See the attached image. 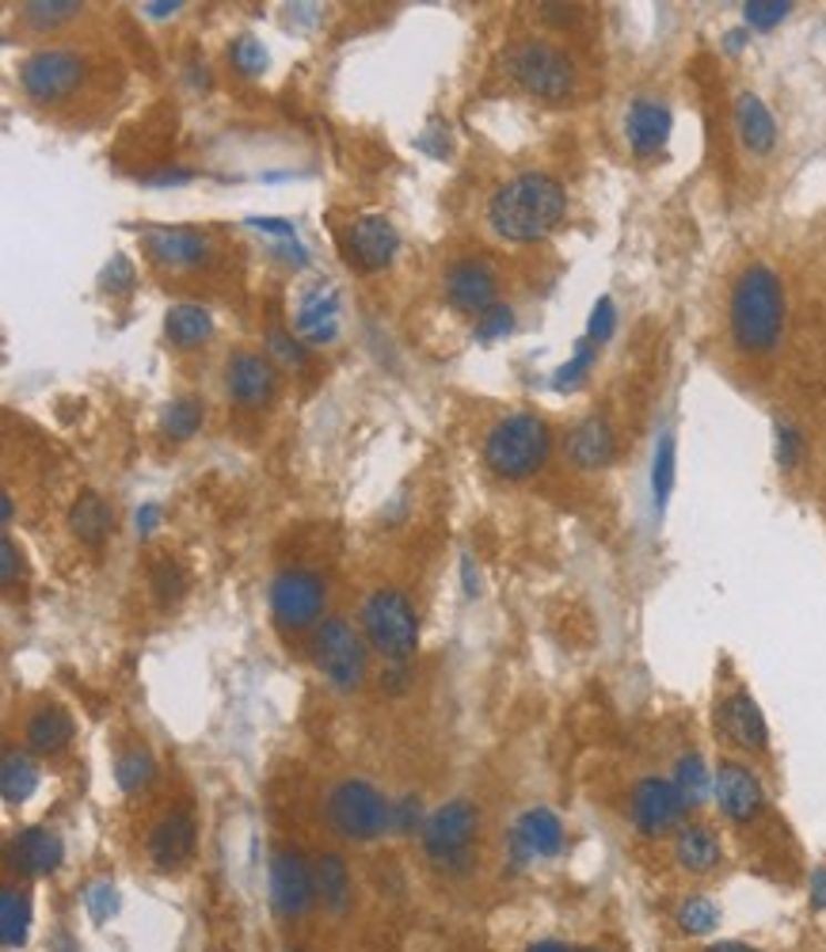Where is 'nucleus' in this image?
Returning a JSON list of instances; mask_svg holds the SVG:
<instances>
[{
    "instance_id": "f257e3e1",
    "label": "nucleus",
    "mask_w": 826,
    "mask_h": 952,
    "mask_svg": "<svg viewBox=\"0 0 826 952\" xmlns=\"http://www.w3.org/2000/svg\"><path fill=\"white\" fill-rule=\"evenodd\" d=\"M568 187L549 172H518L488 198V225L507 244H538L564 225Z\"/></svg>"
},
{
    "instance_id": "f03ea898",
    "label": "nucleus",
    "mask_w": 826,
    "mask_h": 952,
    "mask_svg": "<svg viewBox=\"0 0 826 952\" xmlns=\"http://www.w3.org/2000/svg\"><path fill=\"white\" fill-rule=\"evenodd\" d=\"M727 325L743 355L766 358L785 336V283L769 264H746L732 286Z\"/></svg>"
},
{
    "instance_id": "7ed1b4c3",
    "label": "nucleus",
    "mask_w": 826,
    "mask_h": 952,
    "mask_svg": "<svg viewBox=\"0 0 826 952\" xmlns=\"http://www.w3.org/2000/svg\"><path fill=\"white\" fill-rule=\"evenodd\" d=\"M549 453H552V431L533 412L503 416L485 434V465L503 480H526L541 473Z\"/></svg>"
},
{
    "instance_id": "20e7f679",
    "label": "nucleus",
    "mask_w": 826,
    "mask_h": 952,
    "mask_svg": "<svg viewBox=\"0 0 826 952\" xmlns=\"http://www.w3.org/2000/svg\"><path fill=\"white\" fill-rule=\"evenodd\" d=\"M507 76L541 103H568L579 92V65L552 39H518L507 50Z\"/></svg>"
},
{
    "instance_id": "39448f33",
    "label": "nucleus",
    "mask_w": 826,
    "mask_h": 952,
    "mask_svg": "<svg viewBox=\"0 0 826 952\" xmlns=\"http://www.w3.org/2000/svg\"><path fill=\"white\" fill-rule=\"evenodd\" d=\"M324 819L343 842L366 846L381 835H392V800L374 781L347 777V781L332 785L324 797Z\"/></svg>"
},
{
    "instance_id": "423d86ee",
    "label": "nucleus",
    "mask_w": 826,
    "mask_h": 952,
    "mask_svg": "<svg viewBox=\"0 0 826 952\" xmlns=\"http://www.w3.org/2000/svg\"><path fill=\"white\" fill-rule=\"evenodd\" d=\"M363 636L366 644L392 667H404L419 652V614L408 595L397 587H377L363 602Z\"/></svg>"
},
{
    "instance_id": "0eeeda50",
    "label": "nucleus",
    "mask_w": 826,
    "mask_h": 952,
    "mask_svg": "<svg viewBox=\"0 0 826 952\" xmlns=\"http://www.w3.org/2000/svg\"><path fill=\"white\" fill-rule=\"evenodd\" d=\"M313 663L336 694H355L366 683V667H370L366 636L355 633V625L343 617H328L313 633Z\"/></svg>"
},
{
    "instance_id": "6e6552de",
    "label": "nucleus",
    "mask_w": 826,
    "mask_h": 952,
    "mask_svg": "<svg viewBox=\"0 0 826 952\" xmlns=\"http://www.w3.org/2000/svg\"><path fill=\"white\" fill-rule=\"evenodd\" d=\"M480 835V808L472 800H450L438 811H430L419 827V842L424 853L438 869H453V864L469 861V850Z\"/></svg>"
},
{
    "instance_id": "1a4fd4ad",
    "label": "nucleus",
    "mask_w": 826,
    "mask_h": 952,
    "mask_svg": "<svg viewBox=\"0 0 826 952\" xmlns=\"http://www.w3.org/2000/svg\"><path fill=\"white\" fill-rule=\"evenodd\" d=\"M629 823L640 838L679 835L690 823V803L682 800L679 785L671 777H640L629 792Z\"/></svg>"
},
{
    "instance_id": "9d476101",
    "label": "nucleus",
    "mask_w": 826,
    "mask_h": 952,
    "mask_svg": "<svg viewBox=\"0 0 826 952\" xmlns=\"http://www.w3.org/2000/svg\"><path fill=\"white\" fill-rule=\"evenodd\" d=\"M324 602H328V583L309 567H286L271 583V617L283 633L313 628L324 614Z\"/></svg>"
},
{
    "instance_id": "9b49d317",
    "label": "nucleus",
    "mask_w": 826,
    "mask_h": 952,
    "mask_svg": "<svg viewBox=\"0 0 826 952\" xmlns=\"http://www.w3.org/2000/svg\"><path fill=\"white\" fill-rule=\"evenodd\" d=\"M84 81V58L65 47H42L20 65V89L31 103H61L69 100Z\"/></svg>"
},
{
    "instance_id": "f8f14e48",
    "label": "nucleus",
    "mask_w": 826,
    "mask_h": 952,
    "mask_svg": "<svg viewBox=\"0 0 826 952\" xmlns=\"http://www.w3.org/2000/svg\"><path fill=\"white\" fill-rule=\"evenodd\" d=\"M339 252H343V259H347L355 270L374 275V270H385L392 259H397L400 233H397V225H392L385 214H358V217H350V222L343 225Z\"/></svg>"
},
{
    "instance_id": "ddd939ff",
    "label": "nucleus",
    "mask_w": 826,
    "mask_h": 952,
    "mask_svg": "<svg viewBox=\"0 0 826 952\" xmlns=\"http://www.w3.org/2000/svg\"><path fill=\"white\" fill-rule=\"evenodd\" d=\"M713 800L720 808V816L735 827H751L766 816V785L762 777L751 770L740 758H724L716 766V781H713Z\"/></svg>"
},
{
    "instance_id": "4468645a",
    "label": "nucleus",
    "mask_w": 826,
    "mask_h": 952,
    "mask_svg": "<svg viewBox=\"0 0 826 952\" xmlns=\"http://www.w3.org/2000/svg\"><path fill=\"white\" fill-rule=\"evenodd\" d=\"M271 903L283 919H305L320 895H316V872L313 858H305L302 850H278L271 858Z\"/></svg>"
},
{
    "instance_id": "2eb2a0df",
    "label": "nucleus",
    "mask_w": 826,
    "mask_h": 952,
    "mask_svg": "<svg viewBox=\"0 0 826 952\" xmlns=\"http://www.w3.org/2000/svg\"><path fill=\"white\" fill-rule=\"evenodd\" d=\"M142 248L149 264L161 270H198L214 256L210 237L202 229H191V225H149L142 233Z\"/></svg>"
},
{
    "instance_id": "dca6fc26",
    "label": "nucleus",
    "mask_w": 826,
    "mask_h": 952,
    "mask_svg": "<svg viewBox=\"0 0 826 952\" xmlns=\"http://www.w3.org/2000/svg\"><path fill=\"white\" fill-rule=\"evenodd\" d=\"M343 325V298L339 286L332 278H316V283L305 286L297 294V309H294V331L302 344L309 347H328L336 344Z\"/></svg>"
},
{
    "instance_id": "f3484780",
    "label": "nucleus",
    "mask_w": 826,
    "mask_h": 952,
    "mask_svg": "<svg viewBox=\"0 0 826 952\" xmlns=\"http://www.w3.org/2000/svg\"><path fill=\"white\" fill-rule=\"evenodd\" d=\"M278 392V366L271 355L259 351H233L225 358V397L236 408H267Z\"/></svg>"
},
{
    "instance_id": "a211bd4d",
    "label": "nucleus",
    "mask_w": 826,
    "mask_h": 952,
    "mask_svg": "<svg viewBox=\"0 0 826 952\" xmlns=\"http://www.w3.org/2000/svg\"><path fill=\"white\" fill-rule=\"evenodd\" d=\"M442 298L450 309L465 313V317H485L496 309L499 298V278L485 259H457L442 275Z\"/></svg>"
},
{
    "instance_id": "6ab92c4d",
    "label": "nucleus",
    "mask_w": 826,
    "mask_h": 952,
    "mask_svg": "<svg viewBox=\"0 0 826 952\" xmlns=\"http://www.w3.org/2000/svg\"><path fill=\"white\" fill-rule=\"evenodd\" d=\"M716 731L746 755H766L769 750V724L762 716V705L743 686L716 705Z\"/></svg>"
},
{
    "instance_id": "aec40b11",
    "label": "nucleus",
    "mask_w": 826,
    "mask_h": 952,
    "mask_svg": "<svg viewBox=\"0 0 826 952\" xmlns=\"http://www.w3.org/2000/svg\"><path fill=\"white\" fill-rule=\"evenodd\" d=\"M674 130V115L663 100H652V95H640V100L629 103L625 111V142L632 156L647 161V156H659L671 142Z\"/></svg>"
},
{
    "instance_id": "412c9836",
    "label": "nucleus",
    "mask_w": 826,
    "mask_h": 952,
    "mask_svg": "<svg viewBox=\"0 0 826 952\" xmlns=\"http://www.w3.org/2000/svg\"><path fill=\"white\" fill-rule=\"evenodd\" d=\"M568 831L552 808H530L511 827V850L518 861H549L564 850Z\"/></svg>"
},
{
    "instance_id": "4be33fe9",
    "label": "nucleus",
    "mask_w": 826,
    "mask_h": 952,
    "mask_svg": "<svg viewBox=\"0 0 826 952\" xmlns=\"http://www.w3.org/2000/svg\"><path fill=\"white\" fill-rule=\"evenodd\" d=\"M198 846V827L187 811H169L161 823L149 831V858L156 861V869L172 872L183 861H191Z\"/></svg>"
},
{
    "instance_id": "5701e85b",
    "label": "nucleus",
    "mask_w": 826,
    "mask_h": 952,
    "mask_svg": "<svg viewBox=\"0 0 826 952\" xmlns=\"http://www.w3.org/2000/svg\"><path fill=\"white\" fill-rule=\"evenodd\" d=\"M674 864L685 877H713L724 864V842L708 823H685L674 835Z\"/></svg>"
},
{
    "instance_id": "b1692460",
    "label": "nucleus",
    "mask_w": 826,
    "mask_h": 952,
    "mask_svg": "<svg viewBox=\"0 0 826 952\" xmlns=\"http://www.w3.org/2000/svg\"><path fill=\"white\" fill-rule=\"evenodd\" d=\"M613 458H618V434H613L610 419L587 416L583 423L568 434V461L575 469H583V473L605 469Z\"/></svg>"
},
{
    "instance_id": "393cba45",
    "label": "nucleus",
    "mask_w": 826,
    "mask_h": 952,
    "mask_svg": "<svg viewBox=\"0 0 826 952\" xmlns=\"http://www.w3.org/2000/svg\"><path fill=\"white\" fill-rule=\"evenodd\" d=\"M732 119H735V134H740V145L751 156H766L773 153L777 145V119L773 111L762 103V95L754 92H740L735 95V108H732Z\"/></svg>"
},
{
    "instance_id": "a878e982",
    "label": "nucleus",
    "mask_w": 826,
    "mask_h": 952,
    "mask_svg": "<svg viewBox=\"0 0 826 952\" xmlns=\"http://www.w3.org/2000/svg\"><path fill=\"white\" fill-rule=\"evenodd\" d=\"M73 736H77V724H73V716L61 709V705H42V709H34L31 720H28V731H23L28 750L31 755H42V758L65 755L69 744H73Z\"/></svg>"
},
{
    "instance_id": "bb28decb",
    "label": "nucleus",
    "mask_w": 826,
    "mask_h": 952,
    "mask_svg": "<svg viewBox=\"0 0 826 952\" xmlns=\"http://www.w3.org/2000/svg\"><path fill=\"white\" fill-rule=\"evenodd\" d=\"M61 838L50 831V827H23L20 835L12 838V864L23 872V877H47L61 864Z\"/></svg>"
},
{
    "instance_id": "cd10ccee",
    "label": "nucleus",
    "mask_w": 826,
    "mask_h": 952,
    "mask_svg": "<svg viewBox=\"0 0 826 952\" xmlns=\"http://www.w3.org/2000/svg\"><path fill=\"white\" fill-rule=\"evenodd\" d=\"M69 530H73V538L81 541V545L88 549H100L103 541H108L114 534V511L111 503L103 500L100 492H81L73 500V506H69Z\"/></svg>"
},
{
    "instance_id": "c85d7f7f",
    "label": "nucleus",
    "mask_w": 826,
    "mask_h": 952,
    "mask_svg": "<svg viewBox=\"0 0 826 952\" xmlns=\"http://www.w3.org/2000/svg\"><path fill=\"white\" fill-rule=\"evenodd\" d=\"M164 336H169L172 347H180V351H195V347H202L214 336V317H210L206 305L180 301L164 313Z\"/></svg>"
},
{
    "instance_id": "c756f323",
    "label": "nucleus",
    "mask_w": 826,
    "mask_h": 952,
    "mask_svg": "<svg viewBox=\"0 0 826 952\" xmlns=\"http://www.w3.org/2000/svg\"><path fill=\"white\" fill-rule=\"evenodd\" d=\"M313 872H316V895H320L324 911L332 914H343L350 907V892H355V884H350V869L347 861L339 858V853L324 850L313 858Z\"/></svg>"
},
{
    "instance_id": "7c9ffc66",
    "label": "nucleus",
    "mask_w": 826,
    "mask_h": 952,
    "mask_svg": "<svg viewBox=\"0 0 826 952\" xmlns=\"http://www.w3.org/2000/svg\"><path fill=\"white\" fill-rule=\"evenodd\" d=\"M671 781L679 785L682 800L690 803V811H693V808H701V803H705L708 797H713V781H716V774H708L705 758H701L697 750H685V755L679 758V762H674Z\"/></svg>"
},
{
    "instance_id": "2f4dec72",
    "label": "nucleus",
    "mask_w": 826,
    "mask_h": 952,
    "mask_svg": "<svg viewBox=\"0 0 826 952\" xmlns=\"http://www.w3.org/2000/svg\"><path fill=\"white\" fill-rule=\"evenodd\" d=\"M0 933H4V949H23L31 933V899L23 888H4L0 895Z\"/></svg>"
},
{
    "instance_id": "473e14b6",
    "label": "nucleus",
    "mask_w": 826,
    "mask_h": 952,
    "mask_svg": "<svg viewBox=\"0 0 826 952\" xmlns=\"http://www.w3.org/2000/svg\"><path fill=\"white\" fill-rule=\"evenodd\" d=\"M34 789H39V766L28 755H20V750H8L4 766H0V792H4V800L23 803L34 797Z\"/></svg>"
},
{
    "instance_id": "72a5a7b5",
    "label": "nucleus",
    "mask_w": 826,
    "mask_h": 952,
    "mask_svg": "<svg viewBox=\"0 0 826 952\" xmlns=\"http://www.w3.org/2000/svg\"><path fill=\"white\" fill-rule=\"evenodd\" d=\"M153 777H156V762H153V755H149L145 747H130V750H122V755L114 758V781H119V789L130 792V797L149 789V785H153Z\"/></svg>"
},
{
    "instance_id": "f704fd0d",
    "label": "nucleus",
    "mask_w": 826,
    "mask_h": 952,
    "mask_svg": "<svg viewBox=\"0 0 826 952\" xmlns=\"http://www.w3.org/2000/svg\"><path fill=\"white\" fill-rule=\"evenodd\" d=\"M202 419H206V405L198 397H180L161 412V431L175 442H187L198 434Z\"/></svg>"
},
{
    "instance_id": "c9c22d12",
    "label": "nucleus",
    "mask_w": 826,
    "mask_h": 952,
    "mask_svg": "<svg viewBox=\"0 0 826 952\" xmlns=\"http://www.w3.org/2000/svg\"><path fill=\"white\" fill-rule=\"evenodd\" d=\"M674 922H679L682 933H690V938H708V933L720 925V907L716 899L708 895H685L679 903V911H674Z\"/></svg>"
},
{
    "instance_id": "e433bc0d",
    "label": "nucleus",
    "mask_w": 826,
    "mask_h": 952,
    "mask_svg": "<svg viewBox=\"0 0 826 952\" xmlns=\"http://www.w3.org/2000/svg\"><path fill=\"white\" fill-rule=\"evenodd\" d=\"M674 492V434L663 431L655 442V458H652V503L655 514L666 511V500Z\"/></svg>"
},
{
    "instance_id": "4c0bfd02",
    "label": "nucleus",
    "mask_w": 826,
    "mask_h": 952,
    "mask_svg": "<svg viewBox=\"0 0 826 952\" xmlns=\"http://www.w3.org/2000/svg\"><path fill=\"white\" fill-rule=\"evenodd\" d=\"M20 12H23V23H28V28L54 31V28H61V23L77 20L84 8L77 4V0H28Z\"/></svg>"
},
{
    "instance_id": "58836bf2",
    "label": "nucleus",
    "mask_w": 826,
    "mask_h": 952,
    "mask_svg": "<svg viewBox=\"0 0 826 952\" xmlns=\"http://www.w3.org/2000/svg\"><path fill=\"white\" fill-rule=\"evenodd\" d=\"M594 362H599V344H591V339H579L575 344V351H571V358L564 366H560L557 373H552V386H557L560 392H568V389H579L587 381V373L594 370Z\"/></svg>"
},
{
    "instance_id": "ea45409f",
    "label": "nucleus",
    "mask_w": 826,
    "mask_h": 952,
    "mask_svg": "<svg viewBox=\"0 0 826 952\" xmlns=\"http://www.w3.org/2000/svg\"><path fill=\"white\" fill-rule=\"evenodd\" d=\"M263 347H267V355L275 358V362H283L286 370H305V366H309V347L286 328H267Z\"/></svg>"
},
{
    "instance_id": "a19ab883",
    "label": "nucleus",
    "mask_w": 826,
    "mask_h": 952,
    "mask_svg": "<svg viewBox=\"0 0 826 952\" xmlns=\"http://www.w3.org/2000/svg\"><path fill=\"white\" fill-rule=\"evenodd\" d=\"M228 61H233L236 73L248 76V81H252V76H263V73H267V65H271L263 42L252 39V34H241V39L228 42Z\"/></svg>"
},
{
    "instance_id": "79ce46f5",
    "label": "nucleus",
    "mask_w": 826,
    "mask_h": 952,
    "mask_svg": "<svg viewBox=\"0 0 826 952\" xmlns=\"http://www.w3.org/2000/svg\"><path fill=\"white\" fill-rule=\"evenodd\" d=\"M183 591H187V575H183L180 561H172V556H161V561L153 564V595L161 606H172V602L183 598Z\"/></svg>"
},
{
    "instance_id": "37998d69",
    "label": "nucleus",
    "mask_w": 826,
    "mask_h": 952,
    "mask_svg": "<svg viewBox=\"0 0 826 952\" xmlns=\"http://www.w3.org/2000/svg\"><path fill=\"white\" fill-rule=\"evenodd\" d=\"M788 12H793L788 0H751V4H743L746 28H758V31H769V28H777V23H785Z\"/></svg>"
},
{
    "instance_id": "c03bdc74",
    "label": "nucleus",
    "mask_w": 826,
    "mask_h": 952,
    "mask_svg": "<svg viewBox=\"0 0 826 952\" xmlns=\"http://www.w3.org/2000/svg\"><path fill=\"white\" fill-rule=\"evenodd\" d=\"M511 331H514V309L511 305H496V309H488L485 317H477L472 339H477V344H496V339L511 336Z\"/></svg>"
},
{
    "instance_id": "a18cd8bd",
    "label": "nucleus",
    "mask_w": 826,
    "mask_h": 952,
    "mask_svg": "<svg viewBox=\"0 0 826 952\" xmlns=\"http://www.w3.org/2000/svg\"><path fill=\"white\" fill-rule=\"evenodd\" d=\"M613 328H618V305H613V298H599L591 309V325H587V339L591 344H610Z\"/></svg>"
},
{
    "instance_id": "49530a36",
    "label": "nucleus",
    "mask_w": 826,
    "mask_h": 952,
    "mask_svg": "<svg viewBox=\"0 0 826 952\" xmlns=\"http://www.w3.org/2000/svg\"><path fill=\"white\" fill-rule=\"evenodd\" d=\"M134 283H137L134 264H130L126 256H111V264L103 267V275H100L103 290H108V294H126V290H134Z\"/></svg>"
},
{
    "instance_id": "de8ad7c7",
    "label": "nucleus",
    "mask_w": 826,
    "mask_h": 952,
    "mask_svg": "<svg viewBox=\"0 0 826 952\" xmlns=\"http://www.w3.org/2000/svg\"><path fill=\"white\" fill-rule=\"evenodd\" d=\"M84 907H88V914H92L95 922H108L111 914L119 911V892H114V884H108V880H100V884L88 888Z\"/></svg>"
},
{
    "instance_id": "09e8293b",
    "label": "nucleus",
    "mask_w": 826,
    "mask_h": 952,
    "mask_svg": "<svg viewBox=\"0 0 826 952\" xmlns=\"http://www.w3.org/2000/svg\"><path fill=\"white\" fill-rule=\"evenodd\" d=\"M799 450H804V439H799V431H796L793 423H785V419H781V423H777V465H781V469H796Z\"/></svg>"
},
{
    "instance_id": "8fccbe9b",
    "label": "nucleus",
    "mask_w": 826,
    "mask_h": 952,
    "mask_svg": "<svg viewBox=\"0 0 826 952\" xmlns=\"http://www.w3.org/2000/svg\"><path fill=\"white\" fill-rule=\"evenodd\" d=\"M419 816H424V808L416 797L392 800V835H411L419 827Z\"/></svg>"
},
{
    "instance_id": "3c124183",
    "label": "nucleus",
    "mask_w": 826,
    "mask_h": 952,
    "mask_svg": "<svg viewBox=\"0 0 826 952\" xmlns=\"http://www.w3.org/2000/svg\"><path fill=\"white\" fill-rule=\"evenodd\" d=\"M248 229L263 233V237L297 240V229H294V222H286V217H248Z\"/></svg>"
},
{
    "instance_id": "603ef678",
    "label": "nucleus",
    "mask_w": 826,
    "mask_h": 952,
    "mask_svg": "<svg viewBox=\"0 0 826 952\" xmlns=\"http://www.w3.org/2000/svg\"><path fill=\"white\" fill-rule=\"evenodd\" d=\"M0 556H4V561H0V583H4V587H12L16 575H20V567H23V553L16 549L12 538H4V541H0Z\"/></svg>"
},
{
    "instance_id": "864d4df0",
    "label": "nucleus",
    "mask_w": 826,
    "mask_h": 952,
    "mask_svg": "<svg viewBox=\"0 0 826 952\" xmlns=\"http://www.w3.org/2000/svg\"><path fill=\"white\" fill-rule=\"evenodd\" d=\"M195 180V172L187 168H164V172H149V176H142V183H149V187H183V183Z\"/></svg>"
},
{
    "instance_id": "5fc2aeb1",
    "label": "nucleus",
    "mask_w": 826,
    "mask_h": 952,
    "mask_svg": "<svg viewBox=\"0 0 826 952\" xmlns=\"http://www.w3.org/2000/svg\"><path fill=\"white\" fill-rule=\"evenodd\" d=\"M134 526H137V538H149L156 526H161V503H142L134 514Z\"/></svg>"
},
{
    "instance_id": "6e6d98bb",
    "label": "nucleus",
    "mask_w": 826,
    "mask_h": 952,
    "mask_svg": "<svg viewBox=\"0 0 826 952\" xmlns=\"http://www.w3.org/2000/svg\"><path fill=\"white\" fill-rule=\"evenodd\" d=\"M807 895H812L815 911L826 914V864H819V869L812 872V880H807Z\"/></svg>"
},
{
    "instance_id": "4d7b16f0",
    "label": "nucleus",
    "mask_w": 826,
    "mask_h": 952,
    "mask_svg": "<svg viewBox=\"0 0 826 952\" xmlns=\"http://www.w3.org/2000/svg\"><path fill=\"white\" fill-rule=\"evenodd\" d=\"M275 252H278V256H283V264H289V267H297V270L309 267V252H305L297 240H283Z\"/></svg>"
},
{
    "instance_id": "13d9d810",
    "label": "nucleus",
    "mask_w": 826,
    "mask_h": 952,
    "mask_svg": "<svg viewBox=\"0 0 826 952\" xmlns=\"http://www.w3.org/2000/svg\"><path fill=\"white\" fill-rule=\"evenodd\" d=\"M461 580H465V595L477 598L480 595V572H477V561L469 553L461 556Z\"/></svg>"
},
{
    "instance_id": "bf43d9fd",
    "label": "nucleus",
    "mask_w": 826,
    "mask_h": 952,
    "mask_svg": "<svg viewBox=\"0 0 826 952\" xmlns=\"http://www.w3.org/2000/svg\"><path fill=\"white\" fill-rule=\"evenodd\" d=\"M180 0H172V4H142V12L149 16V20H169V16L180 12Z\"/></svg>"
},
{
    "instance_id": "052dcab7",
    "label": "nucleus",
    "mask_w": 826,
    "mask_h": 952,
    "mask_svg": "<svg viewBox=\"0 0 826 952\" xmlns=\"http://www.w3.org/2000/svg\"><path fill=\"white\" fill-rule=\"evenodd\" d=\"M705 952H762V949L743 945V941H716V945H708Z\"/></svg>"
},
{
    "instance_id": "680f3d73",
    "label": "nucleus",
    "mask_w": 826,
    "mask_h": 952,
    "mask_svg": "<svg viewBox=\"0 0 826 952\" xmlns=\"http://www.w3.org/2000/svg\"><path fill=\"white\" fill-rule=\"evenodd\" d=\"M530 952H575V945H568V941H538V945H530Z\"/></svg>"
},
{
    "instance_id": "e2e57ef3",
    "label": "nucleus",
    "mask_w": 826,
    "mask_h": 952,
    "mask_svg": "<svg viewBox=\"0 0 826 952\" xmlns=\"http://www.w3.org/2000/svg\"><path fill=\"white\" fill-rule=\"evenodd\" d=\"M724 47L732 50V54H740V50L746 47V31H727V34H724Z\"/></svg>"
},
{
    "instance_id": "0e129e2a",
    "label": "nucleus",
    "mask_w": 826,
    "mask_h": 952,
    "mask_svg": "<svg viewBox=\"0 0 826 952\" xmlns=\"http://www.w3.org/2000/svg\"><path fill=\"white\" fill-rule=\"evenodd\" d=\"M12 514H16V506H12V495L4 492V495H0V519H4V526H8V522H12Z\"/></svg>"
},
{
    "instance_id": "69168bd1",
    "label": "nucleus",
    "mask_w": 826,
    "mask_h": 952,
    "mask_svg": "<svg viewBox=\"0 0 826 952\" xmlns=\"http://www.w3.org/2000/svg\"><path fill=\"white\" fill-rule=\"evenodd\" d=\"M575 952H602V949H583V945H575Z\"/></svg>"
},
{
    "instance_id": "338daca9",
    "label": "nucleus",
    "mask_w": 826,
    "mask_h": 952,
    "mask_svg": "<svg viewBox=\"0 0 826 952\" xmlns=\"http://www.w3.org/2000/svg\"><path fill=\"white\" fill-rule=\"evenodd\" d=\"M289 952H302V949H289Z\"/></svg>"
}]
</instances>
